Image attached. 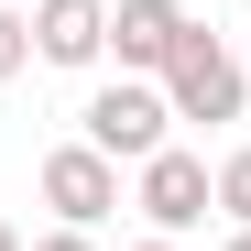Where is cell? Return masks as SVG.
<instances>
[{
  "mask_svg": "<svg viewBox=\"0 0 251 251\" xmlns=\"http://www.w3.org/2000/svg\"><path fill=\"white\" fill-rule=\"evenodd\" d=\"M164 131H175V99H164V76H109V88L76 109V142H99L109 164H153Z\"/></svg>",
  "mask_w": 251,
  "mask_h": 251,
  "instance_id": "1",
  "label": "cell"
},
{
  "mask_svg": "<svg viewBox=\"0 0 251 251\" xmlns=\"http://www.w3.org/2000/svg\"><path fill=\"white\" fill-rule=\"evenodd\" d=\"M164 99H175V120H240V99H251V66H240V55H229L207 22H186L175 66H164Z\"/></svg>",
  "mask_w": 251,
  "mask_h": 251,
  "instance_id": "2",
  "label": "cell"
},
{
  "mask_svg": "<svg viewBox=\"0 0 251 251\" xmlns=\"http://www.w3.org/2000/svg\"><path fill=\"white\" fill-rule=\"evenodd\" d=\"M44 207H55V229H99L120 207V164L99 142H55L44 153Z\"/></svg>",
  "mask_w": 251,
  "mask_h": 251,
  "instance_id": "3",
  "label": "cell"
},
{
  "mask_svg": "<svg viewBox=\"0 0 251 251\" xmlns=\"http://www.w3.org/2000/svg\"><path fill=\"white\" fill-rule=\"evenodd\" d=\"M131 207L153 219V240H186L207 207H219V175H207L197 153H175V142H164V153L142 164V197H131Z\"/></svg>",
  "mask_w": 251,
  "mask_h": 251,
  "instance_id": "4",
  "label": "cell"
},
{
  "mask_svg": "<svg viewBox=\"0 0 251 251\" xmlns=\"http://www.w3.org/2000/svg\"><path fill=\"white\" fill-rule=\"evenodd\" d=\"M186 44V0H109V55L131 76H164Z\"/></svg>",
  "mask_w": 251,
  "mask_h": 251,
  "instance_id": "5",
  "label": "cell"
},
{
  "mask_svg": "<svg viewBox=\"0 0 251 251\" xmlns=\"http://www.w3.org/2000/svg\"><path fill=\"white\" fill-rule=\"evenodd\" d=\"M109 55V0H33V66H99Z\"/></svg>",
  "mask_w": 251,
  "mask_h": 251,
  "instance_id": "6",
  "label": "cell"
},
{
  "mask_svg": "<svg viewBox=\"0 0 251 251\" xmlns=\"http://www.w3.org/2000/svg\"><path fill=\"white\" fill-rule=\"evenodd\" d=\"M22 66H33V11H11V0H0V88H11Z\"/></svg>",
  "mask_w": 251,
  "mask_h": 251,
  "instance_id": "7",
  "label": "cell"
},
{
  "mask_svg": "<svg viewBox=\"0 0 251 251\" xmlns=\"http://www.w3.org/2000/svg\"><path fill=\"white\" fill-rule=\"evenodd\" d=\"M219 207H229V219H240V229H251V142H240V153H229V164H219Z\"/></svg>",
  "mask_w": 251,
  "mask_h": 251,
  "instance_id": "8",
  "label": "cell"
},
{
  "mask_svg": "<svg viewBox=\"0 0 251 251\" xmlns=\"http://www.w3.org/2000/svg\"><path fill=\"white\" fill-rule=\"evenodd\" d=\"M33 251H99L88 229H44V240H33Z\"/></svg>",
  "mask_w": 251,
  "mask_h": 251,
  "instance_id": "9",
  "label": "cell"
},
{
  "mask_svg": "<svg viewBox=\"0 0 251 251\" xmlns=\"http://www.w3.org/2000/svg\"><path fill=\"white\" fill-rule=\"evenodd\" d=\"M0 251H33V240H22V229H11V219H0Z\"/></svg>",
  "mask_w": 251,
  "mask_h": 251,
  "instance_id": "10",
  "label": "cell"
},
{
  "mask_svg": "<svg viewBox=\"0 0 251 251\" xmlns=\"http://www.w3.org/2000/svg\"><path fill=\"white\" fill-rule=\"evenodd\" d=\"M219 251H251V229H229V240H219Z\"/></svg>",
  "mask_w": 251,
  "mask_h": 251,
  "instance_id": "11",
  "label": "cell"
},
{
  "mask_svg": "<svg viewBox=\"0 0 251 251\" xmlns=\"http://www.w3.org/2000/svg\"><path fill=\"white\" fill-rule=\"evenodd\" d=\"M131 251H175V240H131Z\"/></svg>",
  "mask_w": 251,
  "mask_h": 251,
  "instance_id": "12",
  "label": "cell"
}]
</instances>
